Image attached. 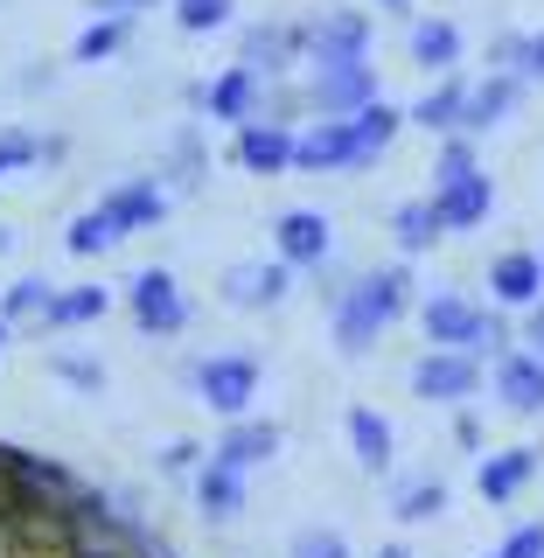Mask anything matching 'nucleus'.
Listing matches in <instances>:
<instances>
[{
  "label": "nucleus",
  "instance_id": "29",
  "mask_svg": "<svg viewBox=\"0 0 544 558\" xmlns=\"http://www.w3.org/2000/svg\"><path fill=\"white\" fill-rule=\"evenodd\" d=\"M49 307H57V287H49V279H14L8 301H0L8 322H49Z\"/></svg>",
  "mask_w": 544,
  "mask_h": 558
},
{
  "label": "nucleus",
  "instance_id": "38",
  "mask_svg": "<svg viewBox=\"0 0 544 558\" xmlns=\"http://www.w3.org/2000/svg\"><path fill=\"white\" fill-rule=\"evenodd\" d=\"M57 377H63V384H77V391H98V384H105V371H98V363L70 356V349H63V356H57Z\"/></svg>",
  "mask_w": 544,
  "mask_h": 558
},
{
  "label": "nucleus",
  "instance_id": "16",
  "mask_svg": "<svg viewBox=\"0 0 544 558\" xmlns=\"http://www.w3.org/2000/svg\"><path fill=\"white\" fill-rule=\"evenodd\" d=\"M496 398H503L517 418H537V412H544V356H531V349H510V356L496 363Z\"/></svg>",
  "mask_w": 544,
  "mask_h": 558
},
{
  "label": "nucleus",
  "instance_id": "25",
  "mask_svg": "<svg viewBox=\"0 0 544 558\" xmlns=\"http://www.w3.org/2000/svg\"><path fill=\"white\" fill-rule=\"evenodd\" d=\"M412 63L454 77V63H461V28L454 22H412Z\"/></svg>",
  "mask_w": 544,
  "mask_h": 558
},
{
  "label": "nucleus",
  "instance_id": "18",
  "mask_svg": "<svg viewBox=\"0 0 544 558\" xmlns=\"http://www.w3.org/2000/svg\"><path fill=\"white\" fill-rule=\"evenodd\" d=\"M531 475H537V447H503L475 468V488H482V502H517L531 488Z\"/></svg>",
  "mask_w": 544,
  "mask_h": 558
},
{
  "label": "nucleus",
  "instance_id": "10",
  "mask_svg": "<svg viewBox=\"0 0 544 558\" xmlns=\"http://www.w3.org/2000/svg\"><path fill=\"white\" fill-rule=\"evenodd\" d=\"M293 168H301V174L356 168V133H349V119H314V126L293 140Z\"/></svg>",
  "mask_w": 544,
  "mask_h": 558
},
{
  "label": "nucleus",
  "instance_id": "36",
  "mask_svg": "<svg viewBox=\"0 0 544 558\" xmlns=\"http://www.w3.org/2000/svg\"><path fill=\"white\" fill-rule=\"evenodd\" d=\"M203 461H209V453H203L196 440H174V447L161 453V475H189V482H196V475H203Z\"/></svg>",
  "mask_w": 544,
  "mask_h": 558
},
{
  "label": "nucleus",
  "instance_id": "7",
  "mask_svg": "<svg viewBox=\"0 0 544 558\" xmlns=\"http://www.w3.org/2000/svg\"><path fill=\"white\" fill-rule=\"evenodd\" d=\"M307 63H371V14L342 8V14H322L307 22Z\"/></svg>",
  "mask_w": 544,
  "mask_h": 558
},
{
  "label": "nucleus",
  "instance_id": "17",
  "mask_svg": "<svg viewBox=\"0 0 544 558\" xmlns=\"http://www.w3.org/2000/svg\"><path fill=\"white\" fill-rule=\"evenodd\" d=\"M488 293L503 307H537L544 301V252H503L488 266Z\"/></svg>",
  "mask_w": 544,
  "mask_h": 558
},
{
  "label": "nucleus",
  "instance_id": "27",
  "mask_svg": "<svg viewBox=\"0 0 544 558\" xmlns=\"http://www.w3.org/2000/svg\"><path fill=\"white\" fill-rule=\"evenodd\" d=\"M119 238H126V231H119V217H112V209L98 203V209H84V217L70 223V238H63V244H70L77 258H98V252H112Z\"/></svg>",
  "mask_w": 544,
  "mask_h": 558
},
{
  "label": "nucleus",
  "instance_id": "3",
  "mask_svg": "<svg viewBox=\"0 0 544 558\" xmlns=\"http://www.w3.org/2000/svg\"><path fill=\"white\" fill-rule=\"evenodd\" d=\"M307 105L314 119H356L377 105V70L371 63H307Z\"/></svg>",
  "mask_w": 544,
  "mask_h": 558
},
{
  "label": "nucleus",
  "instance_id": "28",
  "mask_svg": "<svg viewBox=\"0 0 544 558\" xmlns=\"http://www.w3.org/2000/svg\"><path fill=\"white\" fill-rule=\"evenodd\" d=\"M391 231H398V244H406V252H426V244L440 238L447 223H440V209H433V196H419V203H406V209L391 217Z\"/></svg>",
  "mask_w": 544,
  "mask_h": 558
},
{
  "label": "nucleus",
  "instance_id": "43",
  "mask_svg": "<svg viewBox=\"0 0 544 558\" xmlns=\"http://www.w3.org/2000/svg\"><path fill=\"white\" fill-rule=\"evenodd\" d=\"M63 558H133V551H119V545H70Z\"/></svg>",
  "mask_w": 544,
  "mask_h": 558
},
{
  "label": "nucleus",
  "instance_id": "5",
  "mask_svg": "<svg viewBox=\"0 0 544 558\" xmlns=\"http://www.w3.org/2000/svg\"><path fill=\"white\" fill-rule=\"evenodd\" d=\"M475 391H482V356H468V349H426L412 363V398H426V405H468Z\"/></svg>",
  "mask_w": 544,
  "mask_h": 558
},
{
  "label": "nucleus",
  "instance_id": "8",
  "mask_svg": "<svg viewBox=\"0 0 544 558\" xmlns=\"http://www.w3.org/2000/svg\"><path fill=\"white\" fill-rule=\"evenodd\" d=\"M203 112L223 119V126H252L258 112H266V77H258L252 63H231L217 84L203 92Z\"/></svg>",
  "mask_w": 544,
  "mask_h": 558
},
{
  "label": "nucleus",
  "instance_id": "24",
  "mask_svg": "<svg viewBox=\"0 0 544 558\" xmlns=\"http://www.w3.org/2000/svg\"><path fill=\"white\" fill-rule=\"evenodd\" d=\"M406 119H412V112H391L384 98L371 105V112H356V119H349V133H356V168H377V154L398 140V126H406Z\"/></svg>",
  "mask_w": 544,
  "mask_h": 558
},
{
  "label": "nucleus",
  "instance_id": "4",
  "mask_svg": "<svg viewBox=\"0 0 544 558\" xmlns=\"http://www.w3.org/2000/svg\"><path fill=\"white\" fill-rule=\"evenodd\" d=\"M126 307H133V328H140V336H154V342H168V336H182V328H189V301H182V287H174L168 266L133 272Z\"/></svg>",
  "mask_w": 544,
  "mask_h": 558
},
{
  "label": "nucleus",
  "instance_id": "13",
  "mask_svg": "<svg viewBox=\"0 0 544 558\" xmlns=\"http://www.w3.org/2000/svg\"><path fill=\"white\" fill-rule=\"evenodd\" d=\"M287 258H279V266H266V258H238L231 272H223V301L231 307H279L287 301Z\"/></svg>",
  "mask_w": 544,
  "mask_h": 558
},
{
  "label": "nucleus",
  "instance_id": "30",
  "mask_svg": "<svg viewBox=\"0 0 544 558\" xmlns=\"http://www.w3.org/2000/svg\"><path fill=\"white\" fill-rule=\"evenodd\" d=\"M105 307H112L105 287H70V293H57V307H49V328H84V322H98Z\"/></svg>",
  "mask_w": 544,
  "mask_h": 558
},
{
  "label": "nucleus",
  "instance_id": "2",
  "mask_svg": "<svg viewBox=\"0 0 544 558\" xmlns=\"http://www.w3.org/2000/svg\"><path fill=\"white\" fill-rule=\"evenodd\" d=\"M189 384H196V398L209 412L223 418H244L258 398V356H244V349H217V356L189 363Z\"/></svg>",
  "mask_w": 544,
  "mask_h": 558
},
{
  "label": "nucleus",
  "instance_id": "9",
  "mask_svg": "<svg viewBox=\"0 0 544 558\" xmlns=\"http://www.w3.org/2000/svg\"><path fill=\"white\" fill-rule=\"evenodd\" d=\"M307 57V28H287V22H252L238 35V63H252L258 77H287V63Z\"/></svg>",
  "mask_w": 544,
  "mask_h": 558
},
{
  "label": "nucleus",
  "instance_id": "12",
  "mask_svg": "<svg viewBox=\"0 0 544 558\" xmlns=\"http://www.w3.org/2000/svg\"><path fill=\"white\" fill-rule=\"evenodd\" d=\"M433 209H440V223L447 231H475V223L496 209V182L475 168V174H454V182L433 189Z\"/></svg>",
  "mask_w": 544,
  "mask_h": 558
},
{
  "label": "nucleus",
  "instance_id": "37",
  "mask_svg": "<svg viewBox=\"0 0 544 558\" xmlns=\"http://www.w3.org/2000/svg\"><path fill=\"white\" fill-rule=\"evenodd\" d=\"M496 558H544V523H517Z\"/></svg>",
  "mask_w": 544,
  "mask_h": 558
},
{
  "label": "nucleus",
  "instance_id": "26",
  "mask_svg": "<svg viewBox=\"0 0 544 558\" xmlns=\"http://www.w3.org/2000/svg\"><path fill=\"white\" fill-rule=\"evenodd\" d=\"M440 510H447V482H440V475L398 482V496H391V517H398V523H433Z\"/></svg>",
  "mask_w": 544,
  "mask_h": 558
},
{
  "label": "nucleus",
  "instance_id": "34",
  "mask_svg": "<svg viewBox=\"0 0 544 558\" xmlns=\"http://www.w3.org/2000/svg\"><path fill=\"white\" fill-rule=\"evenodd\" d=\"M454 174H475V140L468 133H447V147H440V168H433V189L454 182Z\"/></svg>",
  "mask_w": 544,
  "mask_h": 558
},
{
  "label": "nucleus",
  "instance_id": "46",
  "mask_svg": "<svg viewBox=\"0 0 544 558\" xmlns=\"http://www.w3.org/2000/svg\"><path fill=\"white\" fill-rule=\"evenodd\" d=\"M0 349H8V314H0Z\"/></svg>",
  "mask_w": 544,
  "mask_h": 558
},
{
  "label": "nucleus",
  "instance_id": "41",
  "mask_svg": "<svg viewBox=\"0 0 544 558\" xmlns=\"http://www.w3.org/2000/svg\"><path fill=\"white\" fill-rule=\"evenodd\" d=\"M523 84H544V28L531 35V49H523V70H517Z\"/></svg>",
  "mask_w": 544,
  "mask_h": 558
},
{
  "label": "nucleus",
  "instance_id": "32",
  "mask_svg": "<svg viewBox=\"0 0 544 558\" xmlns=\"http://www.w3.org/2000/svg\"><path fill=\"white\" fill-rule=\"evenodd\" d=\"M287 558H349V537L336 531V523H307V531H293Z\"/></svg>",
  "mask_w": 544,
  "mask_h": 558
},
{
  "label": "nucleus",
  "instance_id": "15",
  "mask_svg": "<svg viewBox=\"0 0 544 558\" xmlns=\"http://www.w3.org/2000/svg\"><path fill=\"white\" fill-rule=\"evenodd\" d=\"M196 517L203 523H238L244 517V468H231V461L209 453L203 475H196Z\"/></svg>",
  "mask_w": 544,
  "mask_h": 558
},
{
  "label": "nucleus",
  "instance_id": "19",
  "mask_svg": "<svg viewBox=\"0 0 544 558\" xmlns=\"http://www.w3.org/2000/svg\"><path fill=\"white\" fill-rule=\"evenodd\" d=\"M98 203L119 217V231H147V223H161V209H168V189L154 182V174H126V182H119V189H105Z\"/></svg>",
  "mask_w": 544,
  "mask_h": 558
},
{
  "label": "nucleus",
  "instance_id": "20",
  "mask_svg": "<svg viewBox=\"0 0 544 558\" xmlns=\"http://www.w3.org/2000/svg\"><path fill=\"white\" fill-rule=\"evenodd\" d=\"M293 126H273V119H252V126H238V161L252 174H287L293 168Z\"/></svg>",
  "mask_w": 544,
  "mask_h": 558
},
{
  "label": "nucleus",
  "instance_id": "6",
  "mask_svg": "<svg viewBox=\"0 0 544 558\" xmlns=\"http://www.w3.org/2000/svg\"><path fill=\"white\" fill-rule=\"evenodd\" d=\"M419 322H426V342L433 349H468V356H475L482 336H488V307H475L468 293H433Z\"/></svg>",
  "mask_w": 544,
  "mask_h": 558
},
{
  "label": "nucleus",
  "instance_id": "11",
  "mask_svg": "<svg viewBox=\"0 0 544 558\" xmlns=\"http://www.w3.org/2000/svg\"><path fill=\"white\" fill-rule=\"evenodd\" d=\"M273 238H279V258H287V266H328V258H336V231H328L322 209H287V217L273 223Z\"/></svg>",
  "mask_w": 544,
  "mask_h": 558
},
{
  "label": "nucleus",
  "instance_id": "23",
  "mask_svg": "<svg viewBox=\"0 0 544 558\" xmlns=\"http://www.w3.org/2000/svg\"><path fill=\"white\" fill-rule=\"evenodd\" d=\"M461 112H468V84H461V77H440L426 98L412 105V126H426V133H461Z\"/></svg>",
  "mask_w": 544,
  "mask_h": 558
},
{
  "label": "nucleus",
  "instance_id": "31",
  "mask_svg": "<svg viewBox=\"0 0 544 558\" xmlns=\"http://www.w3.org/2000/svg\"><path fill=\"white\" fill-rule=\"evenodd\" d=\"M119 43H126V22L98 14V22L77 35V49H70V57H77V63H105V57H119Z\"/></svg>",
  "mask_w": 544,
  "mask_h": 558
},
{
  "label": "nucleus",
  "instance_id": "22",
  "mask_svg": "<svg viewBox=\"0 0 544 558\" xmlns=\"http://www.w3.org/2000/svg\"><path fill=\"white\" fill-rule=\"evenodd\" d=\"M209 453L231 461V468H258V461H273V453H279V426H273V418H231V433H223Z\"/></svg>",
  "mask_w": 544,
  "mask_h": 558
},
{
  "label": "nucleus",
  "instance_id": "47",
  "mask_svg": "<svg viewBox=\"0 0 544 558\" xmlns=\"http://www.w3.org/2000/svg\"><path fill=\"white\" fill-rule=\"evenodd\" d=\"M0 252H8V223H0Z\"/></svg>",
  "mask_w": 544,
  "mask_h": 558
},
{
  "label": "nucleus",
  "instance_id": "35",
  "mask_svg": "<svg viewBox=\"0 0 544 558\" xmlns=\"http://www.w3.org/2000/svg\"><path fill=\"white\" fill-rule=\"evenodd\" d=\"M28 161H43V140L22 133V126H8V133H0V174H14V168H28Z\"/></svg>",
  "mask_w": 544,
  "mask_h": 558
},
{
  "label": "nucleus",
  "instance_id": "40",
  "mask_svg": "<svg viewBox=\"0 0 544 558\" xmlns=\"http://www.w3.org/2000/svg\"><path fill=\"white\" fill-rule=\"evenodd\" d=\"M98 14H112V22H133V14H147V8H161V0H92Z\"/></svg>",
  "mask_w": 544,
  "mask_h": 558
},
{
  "label": "nucleus",
  "instance_id": "33",
  "mask_svg": "<svg viewBox=\"0 0 544 558\" xmlns=\"http://www.w3.org/2000/svg\"><path fill=\"white\" fill-rule=\"evenodd\" d=\"M174 22L189 35H209V28H231V0H174Z\"/></svg>",
  "mask_w": 544,
  "mask_h": 558
},
{
  "label": "nucleus",
  "instance_id": "45",
  "mask_svg": "<svg viewBox=\"0 0 544 558\" xmlns=\"http://www.w3.org/2000/svg\"><path fill=\"white\" fill-rule=\"evenodd\" d=\"M377 558H412V551H406V545H384V551H377Z\"/></svg>",
  "mask_w": 544,
  "mask_h": 558
},
{
  "label": "nucleus",
  "instance_id": "14",
  "mask_svg": "<svg viewBox=\"0 0 544 558\" xmlns=\"http://www.w3.org/2000/svg\"><path fill=\"white\" fill-rule=\"evenodd\" d=\"M517 98H523V77H517V70H488L482 84H468L461 133H488V126H503V119L517 112Z\"/></svg>",
  "mask_w": 544,
  "mask_h": 558
},
{
  "label": "nucleus",
  "instance_id": "1",
  "mask_svg": "<svg viewBox=\"0 0 544 558\" xmlns=\"http://www.w3.org/2000/svg\"><path fill=\"white\" fill-rule=\"evenodd\" d=\"M412 301V272L406 266H384V272H356V287L342 293V307H336V349L349 363L356 356H371L377 336L406 314Z\"/></svg>",
  "mask_w": 544,
  "mask_h": 558
},
{
  "label": "nucleus",
  "instance_id": "42",
  "mask_svg": "<svg viewBox=\"0 0 544 558\" xmlns=\"http://www.w3.org/2000/svg\"><path fill=\"white\" fill-rule=\"evenodd\" d=\"M523 342H531V356H544V301L523 307Z\"/></svg>",
  "mask_w": 544,
  "mask_h": 558
},
{
  "label": "nucleus",
  "instance_id": "21",
  "mask_svg": "<svg viewBox=\"0 0 544 558\" xmlns=\"http://www.w3.org/2000/svg\"><path fill=\"white\" fill-rule=\"evenodd\" d=\"M349 453L363 475H391V418L371 405H349Z\"/></svg>",
  "mask_w": 544,
  "mask_h": 558
},
{
  "label": "nucleus",
  "instance_id": "39",
  "mask_svg": "<svg viewBox=\"0 0 544 558\" xmlns=\"http://www.w3.org/2000/svg\"><path fill=\"white\" fill-rule=\"evenodd\" d=\"M475 356H510V328H503V314H488V336H482V349H475Z\"/></svg>",
  "mask_w": 544,
  "mask_h": 558
},
{
  "label": "nucleus",
  "instance_id": "44",
  "mask_svg": "<svg viewBox=\"0 0 544 558\" xmlns=\"http://www.w3.org/2000/svg\"><path fill=\"white\" fill-rule=\"evenodd\" d=\"M377 8H384V14H412V0H377Z\"/></svg>",
  "mask_w": 544,
  "mask_h": 558
}]
</instances>
